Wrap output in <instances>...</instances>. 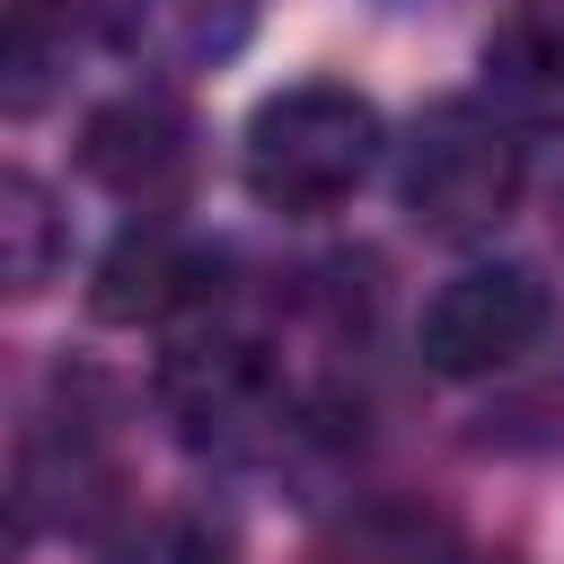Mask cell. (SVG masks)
Wrapping results in <instances>:
<instances>
[{
	"mask_svg": "<svg viewBox=\"0 0 564 564\" xmlns=\"http://www.w3.org/2000/svg\"><path fill=\"white\" fill-rule=\"evenodd\" d=\"M159 405H167L176 441H185V449H212V458H273V449L317 414V405L291 388L282 352H273L256 326H229L220 308L167 335Z\"/></svg>",
	"mask_w": 564,
	"mask_h": 564,
	"instance_id": "1",
	"label": "cell"
},
{
	"mask_svg": "<svg viewBox=\"0 0 564 564\" xmlns=\"http://www.w3.org/2000/svg\"><path fill=\"white\" fill-rule=\"evenodd\" d=\"M388 150V123L361 88L344 79H291L273 88L256 115H247V141H238V176L264 212L282 220H317L335 203H352L370 185Z\"/></svg>",
	"mask_w": 564,
	"mask_h": 564,
	"instance_id": "2",
	"label": "cell"
},
{
	"mask_svg": "<svg viewBox=\"0 0 564 564\" xmlns=\"http://www.w3.org/2000/svg\"><path fill=\"white\" fill-rule=\"evenodd\" d=\"M529 185V141L494 97H432L414 132L397 141V203L423 238H494L520 212Z\"/></svg>",
	"mask_w": 564,
	"mask_h": 564,
	"instance_id": "3",
	"label": "cell"
},
{
	"mask_svg": "<svg viewBox=\"0 0 564 564\" xmlns=\"http://www.w3.org/2000/svg\"><path fill=\"white\" fill-rule=\"evenodd\" d=\"M546 335H555V291H546V273L520 264V256H494V264H458V273L423 300L414 352H423V370H441V379H502V370H520Z\"/></svg>",
	"mask_w": 564,
	"mask_h": 564,
	"instance_id": "4",
	"label": "cell"
},
{
	"mask_svg": "<svg viewBox=\"0 0 564 564\" xmlns=\"http://www.w3.org/2000/svg\"><path fill=\"white\" fill-rule=\"evenodd\" d=\"M123 494L115 432L88 379H53V405L18 441V529H97Z\"/></svg>",
	"mask_w": 564,
	"mask_h": 564,
	"instance_id": "5",
	"label": "cell"
},
{
	"mask_svg": "<svg viewBox=\"0 0 564 564\" xmlns=\"http://www.w3.org/2000/svg\"><path fill=\"white\" fill-rule=\"evenodd\" d=\"M88 308L106 326H194L220 308V256L203 238H185L167 212H141L106 256H97V282H88Z\"/></svg>",
	"mask_w": 564,
	"mask_h": 564,
	"instance_id": "6",
	"label": "cell"
},
{
	"mask_svg": "<svg viewBox=\"0 0 564 564\" xmlns=\"http://www.w3.org/2000/svg\"><path fill=\"white\" fill-rule=\"evenodd\" d=\"M79 176L106 185V194L132 203V212H167V203L185 194V176H194V123H185V106L159 97V88L106 97V106L79 123Z\"/></svg>",
	"mask_w": 564,
	"mask_h": 564,
	"instance_id": "7",
	"label": "cell"
},
{
	"mask_svg": "<svg viewBox=\"0 0 564 564\" xmlns=\"http://www.w3.org/2000/svg\"><path fill=\"white\" fill-rule=\"evenodd\" d=\"M264 0H70L79 35H97L106 53L141 62V70H212L256 35Z\"/></svg>",
	"mask_w": 564,
	"mask_h": 564,
	"instance_id": "8",
	"label": "cell"
},
{
	"mask_svg": "<svg viewBox=\"0 0 564 564\" xmlns=\"http://www.w3.org/2000/svg\"><path fill=\"white\" fill-rule=\"evenodd\" d=\"M485 97L511 123L564 132V0H511L485 26Z\"/></svg>",
	"mask_w": 564,
	"mask_h": 564,
	"instance_id": "9",
	"label": "cell"
},
{
	"mask_svg": "<svg viewBox=\"0 0 564 564\" xmlns=\"http://www.w3.org/2000/svg\"><path fill=\"white\" fill-rule=\"evenodd\" d=\"M70 0H9L0 9V106L26 123L62 79H70Z\"/></svg>",
	"mask_w": 564,
	"mask_h": 564,
	"instance_id": "10",
	"label": "cell"
},
{
	"mask_svg": "<svg viewBox=\"0 0 564 564\" xmlns=\"http://www.w3.org/2000/svg\"><path fill=\"white\" fill-rule=\"evenodd\" d=\"M0 264H9V300H35L70 264V220L53 212L44 176H26V167L0 176Z\"/></svg>",
	"mask_w": 564,
	"mask_h": 564,
	"instance_id": "11",
	"label": "cell"
},
{
	"mask_svg": "<svg viewBox=\"0 0 564 564\" xmlns=\"http://www.w3.org/2000/svg\"><path fill=\"white\" fill-rule=\"evenodd\" d=\"M511 388L476 414V449H502V458H546V449H564V361H546V370H502Z\"/></svg>",
	"mask_w": 564,
	"mask_h": 564,
	"instance_id": "12",
	"label": "cell"
},
{
	"mask_svg": "<svg viewBox=\"0 0 564 564\" xmlns=\"http://www.w3.org/2000/svg\"><path fill=\"white\" fill-rule=\"evenodd\" d=\"M423 564H520L511 546H441V555H423Z\"/></svg>",
	"mask_w": 564,
	"mask_h": 564,
	"instance_id": "13",
	"label": "cell"
}]
</instances>
